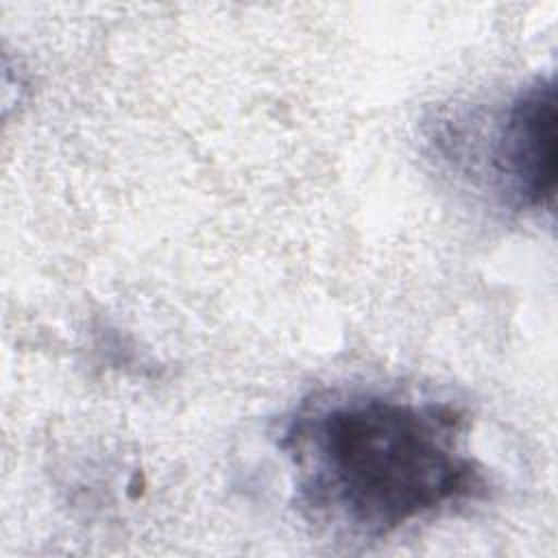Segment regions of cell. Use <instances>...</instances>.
I'll list each match as a JSON object with an SVG mask.
<instances>
[{
  "label": "cell",
  "mask_w": 558,
  "mask_h": 558,
  "mask_svg": "<svg viewBox=\"0 0 558 558\" xmlns=\"http://www.w3.org/2000/svg\"><path fill=\"white\" fill-rule=\"evenodd\" d=\"M469 416L453 401L381 390H327L279 427L296 510L320 530L357 541L390 536L488 490L469 447Z\"/></svg>",
  "instance_id": "6da1fadb"
},
{
  "label": "cell",
  "mask_w": 558,
  "mask_h": 558,
  "mask_svg": "<svg viewBox=\"0 0 558 558\" xmlns=\"http://www.w3.org/2000/svg\"><path fill=\"white\" fill-rule=\"evenodd\" d=\"M556 161V83L554 76H536L497 116L486 166L506 205L517 211H551Z\"/></svg>",
  "instance_id": "7a4b0ae2"
}]
</instances>
